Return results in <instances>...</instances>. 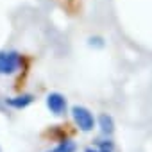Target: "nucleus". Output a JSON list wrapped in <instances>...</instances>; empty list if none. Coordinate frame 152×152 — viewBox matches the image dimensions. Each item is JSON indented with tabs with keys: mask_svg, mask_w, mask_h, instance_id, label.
I'll return each mask as SVG.
<instances>
[{
	"mask_svg": "<svg viewBox=\"0 0 152 152\" xmlns=\"http://www.w3.org/2000/svg\"><path fill=\"white\" fill-rule=\"evenodd\" d=\"M70 115H72L75 125H77L79 131H83V132H91L97 127V118L86 106H81V104L72 106L70 107Z\"/></svg>",
	"mask_w": 152,
	"mask_h": 152,
	"instance_id": "nucleus-1",
	"label": "nucleus"
},
{
	"mask_svg": "<svg viewBox=\"0 0 152 152\" xmlns=\"http://www.w3.org/2000/svg\"><path fill=\"white\" fill-rule=\"evenodd\" d=\"M23 56L18 50H0V75H13L20 70Z\"/></svg>",
	"mask_w": 152,
	"mask_h": 152,
	"instance_id": "nucleus-2",
	"label": "nucleus"
},
{
	"mask_svg": "<svg viewBox=\"0 0 152 152\" xmlns=\"http://www.w3.org/2000/svg\"><path fill=\"white\" fill-rule=\"evenodd\" d=\"M45 104L48 107V111L54 115V116H63L66 115L68 111V100L63 93L59 91H50L47 97H45Z\"/></svg>",
	"mask_w": 152,
	"mask_h": 152,
	"instance_id": "nucleus-3",
	"label": "nucleus"
},
{
	"mask_svg": "<svg viewBox=\"0 0 152 152\" xmlns=\"http://www.w3.org/2000/svg\"><path fill=\"white\" fill-rule=\"evenodd\" d=\"M34 100H36V97H34L32 93H20V95H16V97H7V99H4V104H6L7 107H11V109L20 111V109L29 107Z\"/></svg>",
	"mask_w": 152,
	"mask_h": 152,
	"instance_id": "nucleus-4",
	"label": "nucleus"
},
{
	"mask_svg": "<svg viewBox=\"0 0 152 152\" xmlns=\"http://www.w3.org/2000/svg\"><path fill=\"white\" fill-rule=\"evenodd\" d=\"M97 127L100 129V134L104 138H111L113 132H115V120L111 115L107 113H100L99 118H97Z\"/></svg>",
	"mask_w": 152,
	"mask_h": 152,
	"instance_id": "nucleus-5",
	"label": "nucleus"
},
{
	"mask_svg": "<svg viewBox=\"0 0 152 152\" xmlns=\"http://www.w3.org/2000/svg\"><path fill=\"white\" fill-rule=\"evenodd\" d=\"M47 152H77V143L73 140H61L54 148H50Z\"/></svg>",
	"mask_w": 152,
	"mask_h": 152,
	"instance_id": "nucleus-6",
	"label": "nucleus"
},
{
	"mask_svg": "<svg viewBox=\"0 0 152 152\" xmlns=\"http://www.w3.org/2000/svg\"><path fill=\"white\" fill-rule=\"evenodd\" d=\"M95 147L100 150V152H115V141L111 138H106V140H99L95 143Z\"/></svg>",
	"mask_w": 152,
	"mask_h": 152,
	"instance_id": "nucleus-7",
	"label": "nucleus"
},
{
	"mask_svg": "<svg viewBox=\"0 0 152 152\" xmlns=\"http://www.w3.org/2000/svg\"><path fill=\"white\" fill-rule=\"evenodd\" d=\"M84 152H100V150H99L97 147H86V148H84Z\"/></svg>",
	"mask_w": 152,
	"mask_h": 152,
	"instance_id": "nucleus-8",
	"label": "nucleus"
},
{
	"mask_svg": "<svg viewBox=\"0 0 152 152\" xmlns=\"http://www.w3.org/2000/svg\"><path fill=\"white\" fill-rule=\"evenodd\" d=\"M0 152H2V148H0Z\"/></svg>",
	"mask_w": 152,
	"mask_h": 152,
	"instance_id": "nucleus-9",
	"label": "nucleus"
}]
</instances>
